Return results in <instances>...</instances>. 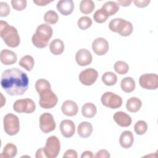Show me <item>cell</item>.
I'll use <instances>...</instances> for the list:
<instances>
[{"label": "cell", "mask_w": 158, "mask_h": 158, "mask_svg": "<svg viewBox=\"0 0 158 158\" xmlns=\"http://www.w3.org/2000/svg\"><path fill=\"white\" fill-rule=\"evenodd\" d=\"M28 77L24 72L17 68L4 70L1 77V86L10 96H20L28 88Z\"/></svg>", "instance_id": "cell-1"}, {"label": "cell", "mask_w": 158, "mask_h": 158, "mask_svg": "<svg viewBox=\"0 0 158 158\" xmlns=\"http://www.w3.org/2000/svg\"><path fill=\"white\" fill-rule=\"evenodd\" d=\"M0 36L9 47L15 48L20 44V38L17 30L3 20L0 22Z\"/></svg>", "instance_id": "cell-2"}, {"label": "cell", "mask_w": 158, "mask_h": 158, "mask_svg": "<svg viewBox=\"0 0 158 158\" xmlns=\"http://www.w3.org/2000/svg\"><path fill=\"white\" fill-rule=\"evenodd\" d=\"M52 28L50 25L46 23L40 25L31 38L33 45L38 48H46L48 44L49 40L52 37Z\"/></svg>", "instance_id": "cell-3"}, {"label": "cell", "mask_w": 158, "mask_h": 158, "mask_svg": "<svg viewBox=\"0 0 158 158\" xmlns=\"http://www.w3.org/2000/svg\"><path fill=\"white\" fill-rule=\"evenodd\" d=\"M109 28L110 31L118 33L122 36H130L133 30L131 22L121 18L112 19L109 23Z\"/></svg>", "instance_id": "cell-4"}, {"label": "cell", "mask_w": 158, "mask_h": 158, "mask_svg": "<svg viewBox=\"0 0 158 158\" xmlns=\"http://www.w3.org/2000/svg\"><path fill=\"white\" fill-rule=\"evenodd\" d=\"M60 149V143L58 138L56 136H51L48 138L46 144L43 148L45 157L56 158L57 157Z\"/></svg>", "instance_id": "cell-5"}, {"label": "cell", "mask_w": 158, "mask_h": 158, "mask_svg": "<svg viewBox=\"0 0 158 158\" xmlns=\"http://www.w3.org/2000/svg\"><path fill=\"white\" fill-rule=\"evenodd\" d=\"M4 130L10 136L17 135L20 130V122L17 116L9 113L6 114L3 119Z\"/></svg>", "instance_id": "cell-6"}, {"label": "cell", "mask_w": 158, "mask_h": 158, "mask_svg": "<svg viewBox=\"0 0 158 158\" xmlns=\"http://www.w3.org/2000/svg\"><path fill=\"white\" fill-rule=\"evenodd\" d=\"M39 104L41 107L49 109L53 108L57 103L58 98L56 94L51 90L48 89L39 93Z\"/></svg>", "instance_id": "cell-7"}, {"label": "cell", "mask_w": 158, "mask_h": 158, "mask_svg": "<svg viewBox=\"0 0 158 158\" xmlns=\"http://www.w3.org/2000/svg\"><path fill=\"white\" fill-rule=\"evenodd\" d=\"M13 109L17 113L30 114L35 110L36 105L35 102L31 99H21L14 102Z\"/></svg>", "instance_id": "cell-8"}, {"label": "cell", "mask_w": 158, "mask_h": 158, "mask_svg": "<svg viewBox=\"0 0 158 158\" xmlns=\"http://www.w3.org/2000/svg\"><path fill=\"white\" fill-rule=\"evenodd\" d=\"M101 100L104 106L113 109L120 107L123 102L120 96L110 91L104 93L102 95Z\"/></svg>", "instance_id": "cell-9"}, {"label": "cell", "mask_w": 158, "mask_h": 158, "mask_svg": "<svg viewBox=\"0 0 158 158\" xmlns=\"http://www.w3.org/2000/svg\"><path fill=\"white\" fill-rule=\"evenodd\" d=\"M40 127L44 133H48L55 130L56 123L53 115L48 112L42 114L40 117Z\"/></svg>", "instance_id": "cell-10"}, {"label": "cell", "mask_w": 158, "mask_h": 158, "mask_svg": "<svg viewBox=\"0 0 158 158\" xmlns=\"http://www.w3.org/2000/svg\"><path fill=\"white\" fill-rule=\"evenodd\" d=\"M139 85L146 89H156L158 87V76L156 73H145L139 78Z\"/></svg>", "instance_id": "cell-11"}, {"label": "cell", "mask_w": 158, "mask_h": 158, "mask_svg": "<svg viewBox=\"0 0 158 158\" xmlns=\"http://www.w3.org/2000/svg\"><path fill=\"white\" fill-rule=\"evenodd\" d=\"M98 77L97 70L93 68L86 69L79 74V80L84 85L91 86L95 83Z\"/></svg>", "instance_id": "cell-12"}, {"label": "cell", "mask_w": 158, "mask_h": 158, "mask_svg": "<svg viewBox=\"0 0 158 158\" xmlns=\"http://www.w3.org/2000/svg\"><path fill=\"white\" fill-rule=\"evenodd\" d=\"M109 43L107 41L102 37L96 38L92 43V49L98 56L106 54L109 50Z\"/></svg>", "instance_id": "cell-13"}, {"label": "cell", "mask_w": 158, "mask_h": 158, "mask_svg": "<svg viewBox=\"0 0 158 158\" xmlns=\"http://www.w3.org/2000/svg\"><path fill=\"white\" fill-rule=\"evenodd\" d=\"M77 63L80 66H86L89 65L93 60L92 54L88 49H80L75 55Z\"/></svg>", "instance_id": "cell-14"}, {"label": "cell", "mask_w": 158, "mask_h": 158, "mask_svg": "<svg viewBox=\"0 0 158 158\" xmlns=\"http://www.w3.org/2000/svg\"><path fill=\"white\" fill-rule=\"evenodd\" d=\"M60 131L65 138H70L75 133V125L70 120H64L60 123Z\"/></svg>", "instance_id": "cell-15"}, {"label": "cell", "mask_w": 158, "mask_h": 158, "mask_svg": "<svg viewBox=\"0 0 158 158\" xmlns=\"http://www.w3.org/2000/svg\"><path fill=\"white\" fill-rule=\"evenodd\" d=\"M56 7L62 15L67 16L72 13L74 9V3L72 0H60L57 2Z\"/></svg>", "instance_id": "cell-16"}, {"label": "cell", "mask_w": 158, "mask_h": 158, "mask_svg": "<svg viewBox=\"0 0 158 158\" xmlns=\"http://www.w3.org/2000/svg\"><path fill=\"white\" fill-rule=\"evenodd\" d=\"M61 110L62 113L69 117H73L77 115L78 111V107L77 104L72 100L65 101L62 106Z\"/></svg>", "instance_id": "cell-17"}, {"label": "cell", "mask_w": 158, "mask_h": 158, "mask_svg": "<svg viewBox=\"0 0 158 158\" xmlns=\"http://www.w3.org/2000/svg\"><path fill=\"white\" fill-rule=\"evenodd\" d=\"M114 120L117 125L122 127H127L131 123V117L122 111L116 112L113 116Z\"/></svg>", "instance_id": "cell-18"}, {"label": "cell", "mask_w": 158, "mask_h": 158, "mask_svg": "<svg viewBox=\"0 0 158 158\" xmlns=\"http://www.w3.org/2000/svg\"><path fill=\"white\" fill-rule=\"evenodd\" d=\"M1 62L6 65H12L17 62V56L16 54L9 49H5L1 51L0 54Z\"/></svg>", "instance_id": "cell-19"}, {"label": "cell", "mask_w": 158, "mask_h": 158, "mask_svg": "<svg viewBox=\"0 0 158 158\" xmlns=\"http://www.w3.org/2000/svg\"><path fill=\"white\" fill-rule=\"evenodd\" d=\"M134 142V136L131 131L126 130L123 131L119 138V143L120 146L125 148L128 149L131 147Z\"/></svg>", "instance_id": "cell-20"}, {"label": "cell", "mask_w": 158, "mask_h": 158, "mask_svg": "<svg viewBox=\"0 0 158 158\" xmlns=\"http://www.w3.org/2000/svg\"><path fill=\"white\" fill-rule=\"evenodd\" d=\"M93 132V126L88 122H81L77 128V133L81 138L89 137Z\"/></svg>", "instance_id": "cell-21"}, {"label": "cell", "mask_w": 158, "mask_h": 158, "mask_svg": "<svg viewBox=\"0 0 158 158\" xmlns=\"http://www.w3.org/2000/svg\"><path fill=\"white\" fill-rule=\"evenodd\" d=\"M50 52L56 56L61 54L64 51V44L60 39H54L49 43Z\"/></svg>", "instance_id": "cell-22"}, {"label": "cell", "mask_w": 158, "mask_h": 158, "mask_svg": "<svg viewBox=\"0 0 158 158\" xmlns=\"http://www.w3.org/2000/svg\"><path fill=\"white\" fill-rule=\"evenodd\" d=\"M142 106L141 101L136 97H132L128 99L126 103V108L128 111L130 112H138Z\"/></svg>", "instance_id": "cell-23"}, {"label": "cell", "mask_w": 158, "mask_h": 158, "mask_svg": "<svg viewBox=\"0 0 158 158\" xmlns=\"http://www.w3.org/2000/svg\"><path fill=\"white\" fill-rule=\"evenodd\" d=\"M101 9L108 15L112 16L118 12L120 9V6L117 2L107 1L102 6Z\"/></svg>", "instance_id": "cell-24"}, {"label": "cell", "mask_w": 158, "mask_h": 158, "mask_svg": "<svg viewBox=\"0 0 158 158\" xmlns=\"http://www.w3.org/2000/svg\"><path fill=\"white\" fill-rule=\"evenodd\" d=\"M135 81L131 77H127L123 78L120 82L121 89L125 93H131L135 89Z\"/></svg>", "instance_id": "cell-25"}, {"label": "cell", "mask_w": 158, "mask_h": 158, "mask_svg": "<svg viewBox=\"0 0 158 158\" xmlns=\"http://www.w3.org/2000/svg\"><path fill=\"white\" fill-rule=\"evenodd\" d=\"M97 112L96 106L91 102L85 103L81 109V113L83 116L86 118H93L95 116Z\"/></svg>", "instance_id": "cell-26"}, {"label": "cell", "mask_w": 158, "mask_h": 158, "mask_svg": "<svg viewBox=\"0 0 158 158\" xmlns=\"http://www.w3.org/2000/svg\"><path fill=\"white\" fill-rule=\"evenodd\" d=\"M17 146L11 143H9L4 147L1 157L4 158H12L17 155Z\"/></svg>", "instance_id": "cell-27"}, {"label": "cell", "mask_w": 158, "mask_h": 158, "mask_svg": "<svg viewBox=\"0 0 158 158\" xmlns=\"http://www.w3.org/2000/svg\"><path fill=\"white\" fill-rule=\"evenodd\" d=\"M19 64L20 66L23 67L27 71L30 72L33 69L34 67L35 60L32 56L30 55H26L20 59Z\"/></svg>", "instance_id": "cell-28"}, {"label": "cell", "mask_w": 158, "mask_h": 158, "mask_svg": "<svg viewBox=\"0 0 158 158\" xmlns=\"http://www.w3.org/2000/svg\"><path fill=\"white\" fill-rule=\"evenodd\" d=\"M95 8L94 3L91 0H82L80 4V10L84 14H91Z\"/></svg>", "instance_id": "cell-29"}, {"label": "cell", "mask_w": 158, "mask_h": 158, "mask_svg": "<svg viewBox=\"0 0 158 158\" xmlns=\"http://www.w3.org/2000/svg\"><path fill=\"white\" fill-rule=\"evenodd\" d=\"M102 81L107 86H113L117 81L116 74L112 72H107L102 76Z\"/></svg>", "instance_id": "cell-30"}, {"label": "cell", "mask_w": 158, "mask_h": 158, "mask_svg": "<svg viewBox=\"0 0 158 158\" xmlns=\"http://www.w3.org/2000/svg\"><path fill=\"white\" fill-rule=\"evenodd\" d=\"M43 19L44 22H46L47 23L50 25H54L59 20V17L56 11L49 10L44 14Z\"/></svg>", "instance_id": "cell-31"}, {"label": "cell", "mask_w": 158, "mask_h": 158, "mask_svg": "<svg viewBox=\"0 0 158 158\" xmlns=\"http://www.w3.org/2000/svg\"><path fill=\"white\" fill-rule=\"evenodd\" d=\"M114 69L117 73L120 75H125L128 72L129 66L125 62L118 60L115 63Z\"/></svg>", "instance_id": "cell-32"}, {"label": "cell", "mask_w": 158, "mask_h": 158, "mask_svg": "<svg viewBox=\"0 0 158 158\" xmlns=\"http://www.w3.org/2000/svg\"><path fill=\"white\" fill-rule=\"evenodd\" d=\"M35 89L36 91L40 93L41 91L48 89H51V86L50 83L46 79L41 78L38 80L35 83Z\"/></svg>", "instance_id": "cell-33"}, {"label": "cell", "mask_w": 158, "mask_h": 158, "mask_svg": "<svg viewBox=\"0 0 158 158\" xmlns=\"http://www.w3.org/2000/svg\"><path fill=\"white\" fill-rule=\"evenodd\" d=\"M108 17V15L102 9L96 10L93 15L94 20L98 23H102L105 22Z\"/></svg>", "instance_id": "cell-34"}, {"label": "cell", "mask_w": 158, "mask_h": 158, "mask_svg": "<svg viewBox=\"0 0 158 158\" xmlns=\"http://www.w3.org/2000/svg\"><path fill=\"white\" fill-rule=\"evenodd\" d=\"M134 130L137 135H144L148 130V124L145 121L139 120L135 123L134 126Z\"/></svg>", "instance_id": "cell-35"}, {"label": "cell", "mask_w": 158, "mask_h": 158, "mask_svg": "<svg viewBox=\"0 0 158 158\" xmlns=\"http://www.w3.org/2000/svg\"><path fill=\"white\" fill-rule=\"evenodd\" d=\"M78 27L82 30H85L89 28L92 25V20L87 16L80 17L77 22Z\"/></svg>", "instance_id": "cell-36"}, {"label": "cell", "mask_w": 158, "mask_h": 158, "mask_svg": "<svg viewBox=\"0 0 158 158\" xmlns=\"http://www.w3.org/2000/svg\"><path fill=\"white\" fill-rule=\"evenodd\" d=\"M12 7L18 11H21L26 8L27 1L25 0H12L11 1Z\"/></svg>", "instance_id": "cell-37"}, {"label": "cell", "mask_w": 158, "mask_h": 158, "mask_svg": "<svg viewBox=\"0 0 158 158\" xmlns=\"http://www.w3.org/2000/svg\"><path fill=\"white\" fill-rule=\"evenodd\" d=\"M0 16L1 17H7L10 13V7L7 3L4 2H0Z\"/></svg>", "instance_id": "cell-38"}, {"label": "cell", "mask_w": 158, "mask_h": 158, "mask_svg": "<svg viewBox=\"0 0 158 158\" xmlns=\"http://www.w3.org/2000/svg\"><path fill=\"white\" fill-rule=\"evenodd\" d=\"M135 6L139 8L145 7L148 6L150 2L149 0H135L133 1Z\"/></svg>", "instance_id": "cell-39"}, {"label": "cell", "mask_w": 158, "mask_h": 158, "mask_svg": "<svg viewBox=\"0 0 158 158\" xmlns=\"http://www.w3.org/2000/svg\"><path fill=\"white\" fill-rule=\"evenodd\" d=\"M110 154L109 152L106 150V149H101L99 151H98L94 156L95 157H102V158H108L110 157Z\"/></svg>", "instance_id": "cell-40"}, {"label": "cell", "mask_w": 158, "mask_h": 158, "mask_svg": "<svg viewBox=\"0 0 158 158\" xmlns=\"http://www.w3.org/2000/svg\"><path fill=\"white\" fill-rule=\"evenodd\" d=\"M63 157H72V158H77L78 154L77 152L74 149H68L64 153Z\"/></svg>", "instance_id": "cell-41"}, {"label": "cell", "mask_w": 158, "mask_h": 158, "mask_svg": "<svg viewBox=\"0 0 158 158\" xmlns=\"http://www.w3.org/2000/svg\"><path fill=\"white\" fill-rule=\"evenodd\" d=\"M52 1H45V0H38V1H33V2L36 4L37 6H46L49 3H51Z\"/></svg>", "instance_id": "cell-42"}, {"label": "cell", "mask_w": 158, "mask_h": 158, "mask_svg": "<svg viewBox=\"0 0 158 158\" xmlns=\"http://www.w3.org/2000/svg\"><path fill=\"white\" fill-rule=\"evenodd\" d=\"M94 155L91 151H84L82 154L81 155V158H93L94 157Z\"/></svg>", "instance_id": "cell-43"}, {"label": "cell", "mask_w": 158, "mask_h": 158, "mask_svg": "<svg viewBox=\"0 0 158 158\" xmlns=\"http://www.w3.org/2000/svg\"><path fill=\"white\" fill-rule=\"evenodd\" d=\"M117 3L119 4V6H122L123 7H127L130 5V4L131 3V1H128V0L118 1Z\"/></svg>", "instance_id": "cell-44"}, {"label": "cell", "mask_w": 158, "mask_h": 158, "mask_svg": "<svg viewBox=\"0 0 158 158\" xmlns=\"http://www.w3.org/2000/svg\"><path fill=\"white\" fill-rule=\"evenodd\" d=\"M35 157L37 158H40V157H45L44 152H43V148H40L39 149L37 150L36 154H35Z\"/></svg>", "instance_id": "cell-45"}]
</instances>
